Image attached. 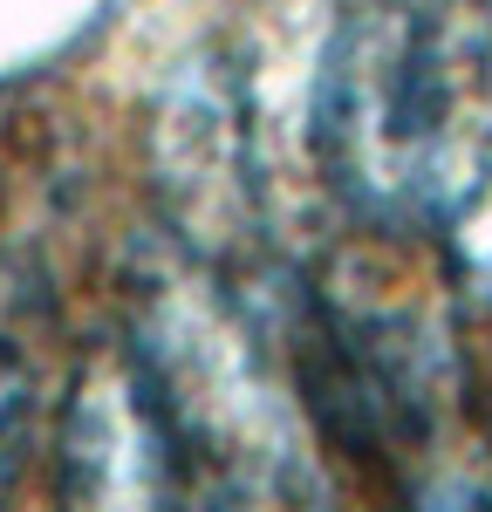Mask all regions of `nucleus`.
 <instances>
[{
  "instance_id": "obj_1",
  "label": "nucleus",
  "mask_w": 492,
  "mask_h": 512,
  "mask_svg": "<svg viewBox=\"0 0 492 512\" xmlns=\"http://www.w3.org/2000/svg\"><path fill=\"white\" fill-rule=\"evenodd\" d=\"M315 123L328 185L376 219H458L486 185V123L424 14H356L328 48Z\"/></svg>"
}]
</instances>
